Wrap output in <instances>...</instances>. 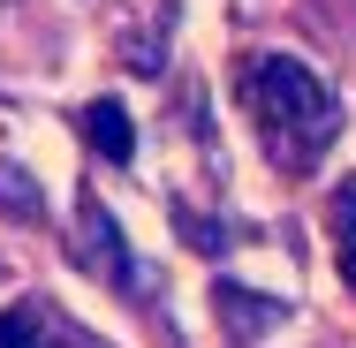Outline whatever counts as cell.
Returning <instances> with one entry per match:
<instances>
[{"mask_svg": "<svg viewBox=\"0 0 356 348\" xmlns=\"http://www.w3.org/2000/svg\"><path fill=\"white\" fill-rule=\"evenodd\" d=\"M0 348H99V341H83L46 295H23L0 310Z\"/></svg>", "mask_w": 356, "mask_h": 348, "instance_id": "3957f363", "label": "cell"}, {"mask_svg": "<svg viewBox=\"0 0 356 348\" xmlns=\"http://www.w3.org/2000/svg\"><path fill=\"white\" fill-rule=\"evenodd\" d=\"M175 227L190 235V250H227V227H213V219H197V212H190V205L175 212Z\"/></svg>", "mask_w": 356, "mask_h": 348, "instance_id": "ba28073f", "label": "cell"}, {"mask_svg": "<svg viewBox=\"0 0 356 348\" xmlns=\"http://www.w3.org/2000/svg\"><path fill=\"white\" fill-rule=\"evenodd\" d=\"M213 310H220V326H227L235 341H266V333L288 318V303L258 295V288H235V280H220V288H213Z\"/></svg>", "mask_w": 356, "mask_h": 348, "instance_id": "277c9868", "label": "cell"}, {"mask_svg": "<svg viewBox=\"0 0 356 348\" xmlns=\"http://www.w3.org/2000/svg\"><path fill=\"white\" fill-rule=\"evenodd\" d=\"M76 122H83V137H91V151H99V159H114V167H129V159H137V129H129L122 99H91Z\"/></svg>", "mask_w": 356, "mask_h": 348, "instance_id": "5b68a950", "label": "cell"}, {"mask_svg": "<svg viewBox=\"0 0 356 348\" xmlns=\"http://www.w3.org/2000/svg\"><path fill=\"white\" fill-rule=\"evenodd\" d=\"M76 258H83V273H99L106 288H137V258H129V242H122L114 212L99 205V197H83V205H76Z\"/></svg>", "mask_w": 356, "mask_h": 348, "instance_id": "7a4b0ae2", "label": "cell"}, {"mask_svg": "<svg viewBox=\"0 0 356 348\" xmlns=\"http://www.w3.org/2000/svg\"><path fill=\"white\" fill-rule=\"evenodd\" d=\"M326 227H334V265H341V280L356 288V182H341V190H334Z\"/></svg>", "mask_w": 356, "mask_h": 348, "instance_id": "8992f818", "label": "cell"}, {"mask_svg": "<svg viewBox=\"0 0 356 348\" xmlns=\"http://www.w3.org/2000/svg\"><path fill=\"white\" fill-rule=\"evenodd\" d=\"M0 212H15V219H38V212H46V190H38L31 167H15V159H0Z\"/></svg>", "mask_w": 356, "mask_h": 348, "instance_id": "52a82bcc", "label": "cell"}, {"mask_svg": "<svg viewBox=\"0 0 356 348\" xmlns=\"http://www.w3.org/2000/svg\"><path fill=\"white\" fill-rule=\"evenodd\" d=\"M243 99H250V114H258V129H266V151H273L281 167H296V174L318 167V151L341 137V106H334V91L303 69L296 53H250V69H243Z\"/></svg>", "mask_w": 356, "mask_h": 348, "instance_id": "6da1fadb", "label": "cell"}]
</instances>
